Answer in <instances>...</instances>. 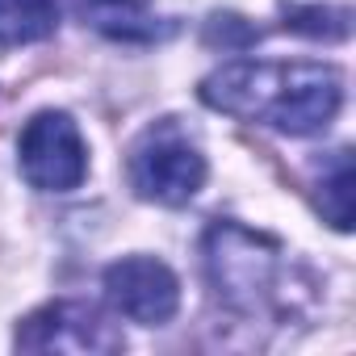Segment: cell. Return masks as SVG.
<instances>
[{"instance_id":"cell-1","label":"cell","mask_w":356,"mask_h":356,"mask_svg":"<svg viewBox=\"0 0 356 356\" xmlns=\"http://www.w3.org/2000/svg\"><path fill=\"white\" fill-rule=\"evenodd\" d=\"M202 101L239 122L306 138L335 122L343 105V76L331 63L235 59L202 80Z\"/></svg>"},{"instance_id":"cell-6","label":"cell","mask_w":356,"mask_h":356,"mask_svg":"<svg viewBox=\"0 0 356 356\" xmlns=\"http://www.w3.org/2000/svg\"><path fill=\"white\" fill-rule=\"evenodd\" d=\"M26 352H118L122 331L88 302H51L17 327Z\"/></svg>"},{"instance_id":"cell-7","label":"cell","mask_w":356,"mask_h":356,"mask_svg":"<svg viewBox=\"0 0 356 356\" xmlns=\"http://www.w3.org/2000/svg\"><path fill=\"white\" fill-rule=\"evenodd\" d=\"M76 13L105 38L118 42H151L159 38L155 0H76Z\"/></svg>"},{"instance_id":"cell-3","label":"cell","mask_w":356,"mask_h":356,"mask_svg":"<svg viewBox=\"0 0 356 356\" xmlns=\"http://www.w3.org/2000/svg\"><path fill=\"white\" fill-rule=\"evenodd\" d=\"M126 176H130V189L143 202L185 206L206 185V155L172 118H163V122L147 126L138 134V143L130 147Z\"/></svg>"},{"instance_id":"cell-10","label":"cell","mask_w":356,"mask_h":356,"mask_svg":"<svg viewBox=\"0 0 356 356\" xmlns=\"http://www.w3.org/2000/svg\"><path fill=\"white\" fill-rule=\"evenodd\" d=\"M285 26L310 38H343L348 34V9L343 5H327V0H285Z\"/></svg>"},{"instance_id":"cell-8","label":"cell","mask_w":356,"mask_h":356,"mask_svg":"<svg viewBox=\"0 0 356 356\" xmlns=\"http://www.w3.org/2000/svg\"><path fill=\"white\" fill-rule=\"evenodd\" d=\"M59 26V5L55 0H0V42L5 47H26L51 38Z\"/></svg>"},{"instance_id":"cell-9","label":"cell","mask_w":356,"mask_h":356,"mask_svg":"<svg viewBox=\"0 0 356 356\" xmlns=\"http://www.w3.org/2000/svg\"><path fill=\"white\" fill-rule=\"evenodd\" d=\"M318 214L335 231H352V159H348V147L331 151V159L323 163V176H318Z\"/></svg>"},{"instance_id":"cell-2","label":"cell","mask_w":356,"mask_h":356,"mask_svg":"<svg viewBox=\"0 0 356 356\" xmlns=\"http://www.w3.org/2000/svg\"><path fill=\"white\" fill-rule=\"evenodd\" d=\"M206 273L231 310L260 314L281 302L285 252L268 235H256L235 222H218L206 235Z\"/></svg>"},{"instance_id":"cell-5","label":"cell","mask_w":356,"mask_h":356,"mask_svg":"<svg viewBox=\"0 0 356 356\" xmlns=\"http://www.w3.org/2000/svg\"><path fill=\"white\" fill-rule=\"evenodd\" d=\"M101 285H105L109 306L138 327H163L181 306V281L155 256H126L109 264Z\"/></svg>"},{"instance_id":"cell-4","label":"cell","mask_w":356,"mask_h":356,"mask_svg":"<svg viewBox=\"0 0 356 356\" xmlns=\"http://www.w3.org/2000/svg\"><path fill=\"white\" fill-rule=\"evenodd\" d=\"M22 176L42 193H72L88 176V147L76 130V122L59 109L34 113L17 143Z\"/></svg>"}]
</instances>
